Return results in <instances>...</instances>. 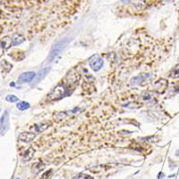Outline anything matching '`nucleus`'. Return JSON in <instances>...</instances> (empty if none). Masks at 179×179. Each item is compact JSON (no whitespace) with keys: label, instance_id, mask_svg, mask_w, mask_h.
Segmentation results:
<instances>
[{"label":"nucleus","instance_id":"393cba45","mask_svg":"<svg viewBox=\"0 0 179 179\" xmlns=\"http://www.w3.org/2000/svg\"><path fill=\"white\" fill-rule=\"evenodd\" d=\"M0 111H1V109H0Z\"/></svg>","mask_w":179,"mask_h":179},{"label":"nucleus","instance_id":"aec40b11","mask_svg":"<svg viewBox=\"0 0 179 179\" xmlns=\"http://www.w3.org/2000/svg\"><path fill=\"white\" fill-rule=\"evenodd\" d=\"M164 177V174H163V173H159L158 178H160V177Z\"/></svg>","mask_w":179,"mask_h":179},{"label":"nucleus","instance_id":"39448f33","mask_svg":"<svg viewBox=\"0 0 179 179\" xmlns=\"http://www.w3.org/2000/svg\"><path fill=\"white\" fill-rule=\"evenodd\" d=\"M9 129V113L5 111L0 119V135H5Z\"/></svg>","mask_w":179,"mask_h":179},{"label":"nucleus","instance_id":"9b49d317","mask_svg":"<svg viewBox=\"0 0 179 179\" xmlns=\"http://www.w3.org/2000/svg\"><path fill=\"white\" fill-rule=\"evenodd\" d=\"M25 40V38L24 35L20 34V33H14L12 37V43L14 46H17L22 44L24 41Z\"/></svg>","mask_w":179,"mask_h":179},{"label":"nucleus","instance_id":"4468645a","mask_svg":"<svg viewBox=\"0 0 179 179\" xmlns=\"http://www.w3.org/2000/svg\"><path fill=\"white\" fill-rule=\"evenodd\" d=\"M49 123H40L39 125H36V131L38 133H42L45 130H47V128L49 127Z\"/></svg>","mask_w":179,"mask_h":179},{"label":"nucleus","instance_id":"a211bd4d","mask_svg":"<svg viewBox=\"0 0 179 179\" xmlns=\"http://www.w3.org/2000/svg\"><path fill=\"white\" fill-rule=\"evenodd\" d=\"M5 100L8 102H17L18 101V98L14 95H8V96H6Z\"/></svg>","mask_w":179,"mask_h":179},{"label":"nucleus","instance_id":"f257e3e1","mask_svg":"<svg viewBox=\"0 0 179 179\" xmlns=\"http://www.w3.org/2000/svg\"><path fill=\"white\" fill-rule=\"evenodd\" d=\"M70 40L69 39H64L60 41H58L56 45H54V47L52 48L50 54V57H49V60L50 62L53 61L60 53L61 51L66 48V46L69 43Z\"/></svg>","mask_w":179,"mask_h":179},{"label":"nucleus","instance_id":"b1692460","mask_svg":"<svg viewBox=\"0 0 179 179\" xmlns=\"http://www.w3.org/2000/svg\"><path fill=\"white\" fill-rule=\"evenodd\" d=\"M15 179H20V178H15Z\"/></svg>","mask_w":179,"mask_h":179},{"label":"nucleus","instance_id":"412c9836","mask_svg":"<svg viewBox=\"0 0 179 179\" xmlns=\"http://www.w3.org/2000/svg\"><path fill=\"white\" fill-rule=\"evenodd\" d=\"M3 51H4V50H2V48L0 47V56H2V53H3Z\"/></svg>","mask_w":179,"mask_h":179},{"label":"nucleus","instance_id":"dca6fc26","mask_svg":"<svg viewBox=\"0 0 179 179\" xmlns=\"http://www.w3.org/2000/svg\"><path fill=\"white\" fill-rule=\"evenodd\" d=\"M16 107H17V108L19 110H22L23 111V110L28 109L30 107V104L28 102H26V101H20V102L17 103Z\"/></svg>","mask_w":179,"mask_h":179},{"label":"nucleus","instance_id":"20e7f679","mask_svg":"<svg viewBox=\"0 0 179 179\" xmlns=\"http://www.w3.org/2000/svg\"><path fill=\"white\" fill-rule=\"evenodd\" d=\"M151 78H152L151 74L141 75L133 77V78L131 80V83H132L133 85H141V86H143V85H146V84L151 81Z\"/></svg>","mask_w":179,"mask_h":179},{"label":"nucleus","instance_id":"2eb2a0df","mask_svg":"<svg viewBox=\"0 0 179 179\" xmlns=\"http://www.w3.org/2000/svg\"><path fill=\"white\" fill-rule=\"evenodd\" d=\"M169 76L171 78H178L179 77V65H177L169 73Z\"/></svg>","mask_w":179,"mask_h":179},{"label":"nucleus","instance_id":"9d476101","mask_svg":"<svg viewBox=\"0 0 179 179\" xmlns=\"http://www.w3.org/2000/svg\"><path fill=\"white\" fill-rule=\"evenodd\" d=\"M13 45L12 43V38L6 36V37H4L0 40V47L2 48V50L5 51L6 50H8L11 46Z\"/></svg>","mask_w":179,"mask_h":179},{"label":"nucleus","instance_id":"ddd939ff","mask_svg":"<svg viewBox=\"0 0 179 179\" xmlns=\"http://www.w3.org/2000/svg\"><path fill=\"white\" fill-rule=\"evenodd\" d=\"M34 153H35V150H34L32 147L29 148V149L26 151L25 152H24V154L23 160H24V162H28V161H30V160L33 158Z\"/></svg>","mask_w":179,"mask_h":179},{"label":"nucleus","instance_id":"7ed1b4c3","mask_svg":"<svg viewBox=\"0 0 179 179\" xmlns=\"http://www.w3.org/2000/svg\"><path fill=\"white\" fill-rule=\"evenodd\" d=\"M90 66L92 68L93 71H99L104 65L103 59L99 55H93L89 61Z\"/></svg>","mask_w":179,"mask_h":179},{"label":"nucleus","instance_id":"4be33fe9","mask_svg":"<svg viewBox=\"0 0 179 179\" xmlns=\"http://www.w3.org/2000/svg\"><path fill=\"white\" fill-rule=\"evenodd\" d=\"M176 154H177V156H178V157H179V151H177Z\"/></svg>","mask_w":179,"mask_h":179},{"label":"nucleus","instance_id":"1a4fd4ad","mask_svg":"<svg viewBox=\"0 0 179 179\" xmlns=\"http://www.w3.org/2000/svg\"><path fill=\"white\" fill-rule=\"evenodd\" d=\"M50 72V67H46V68L41 69V70L38 73V75H36V76H35L34 84H37V83H39L40 82H41Z\"/></svg>","mask_w":179,"mask_h":179},{"label":"nucleus","instance_id":"f8f14e48","mask_svg":"<svg viewBox=\"0 0 179 179\" xmlns=\"http://www.w3.org/2000/svg\"><path fill=\"white\" fill-rule=\"evenodd\" d=\"M45 168H46L45 163H43V162H41V161L37 162V163H35V164L33 165V167H32V172H33L35 175H38V174H39L40 172H41Z\"/></svg>","mask_w":179,"mask_h":179},{"label":"nucleus","instance_id":"6ab92c4d","mask_svg":"<svg viewBox=\"0 0 179 179\" xmlns=\"http://www.w3.org/2000/svg\"><path fill=\"white\" fill-rule=\"evenodd\" d=\"M121 1H122L123 3H125V4H128V3H130L132 0H121Z\"/></svg>","mask_w":179,"mask_h":179},{"label":"nucleus","instance_id":"423d86ee","mask_svg":"<svg viewBox=\"0 0 179 179\" xmlns=\"http://www.w3.org/2000/svg\"><path fill=\"white\" fill-rule=\"evenodd\" d=\"M168 82L167 80L165 79H160L158 81H157L153 84V88L155 90V91H157L158 93H163L167 88H168Z\"/></svg>","mask_w":179,"mask_h":179},{"label":"nucleus","instance_id":"0eeeda50","mask_svg":"<svg viewBox=\"0 0 179 179\" xmlns=\"http://www.w3.org/2000/svg\"><path fill=\"white\" fill-rule=\"evenodd\" d=\"M36 74L34 72H26L23 73L19 78H18V82L21 83H25V82H31L33 79H35Z\"/></svg>","mask_w":179,"mask_h":179},{"label":"nucleus","instance_id":"5701e85b","mask_svg":"<svg viewBox=\"0 0 179 179\" xmlns=\"http://www.w3.org/2000/svg\"><path fill=\"white\" fill-rule=\"evenodd\" d=\"M0 16H1V11H0Z\"/></svg>","mask_w":179,"mask_h":179},{"label":"nucleus","instance_id":"f03ea898","mask_svg":"<svg viewBox=\"0 0 179 179\" xmlns=\"http://www.w3.org/2000/svg\"><path fill=\"white\" fill-rule=\"evenodd\" d=\"M66 95V88L63 84L56 86L48 95V101H57Z\"/></svg>","mask_w":179,"mask_h":179},{"label":"nucleus","instance_id":"f3484780","mask_svg":"<svg viewBox=\"0 0 179 179\" xmlns=\"http://www.w3.org/2000/svg\"><path fill=\"white\" fill-rule=\"evenodd\" d=\"M76 179H94V177H91V176H90V175L81 173V174H79L78 176H76Z\"/></svg>","mask_w":179,"mask_h":179},{"label":"nucleus","instance_id":"6e6552de","mask_svg":"<svg viewBox=\"0 0 179 179\" xmlns=\"http://www.w3.org/2000/svg\"><path fill=\"white\" fill-rule=\"evenodd\" d=\"M36 137V134L34 133H30V132H24L22 133L19 135V140L23 142H30L31 141H33Z\"/></svg>","mask_w":179,"mask_h":179}]
</instances>
